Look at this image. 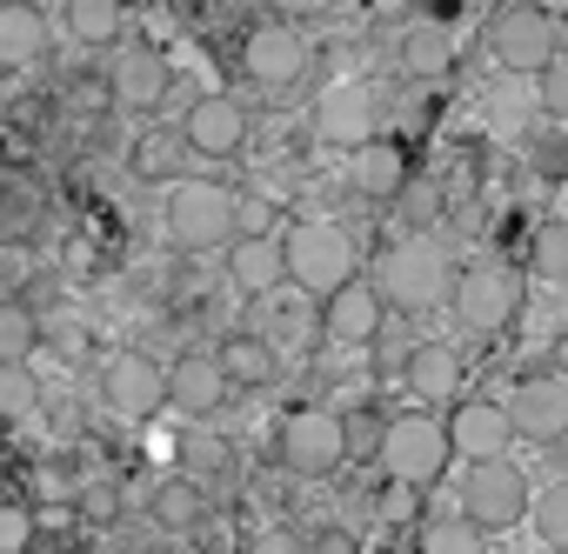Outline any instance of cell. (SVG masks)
<instances>
[{"label":"cell","instance_id":"cell-1","mask_svg":"<svg viewBox=\"0 0 568 554\" xmlns=\"http://www.w3.org/2000/svg\"><path fill=\"white\" fill-rule=\"evenodd\" d=\"M455 274H462V267L448 260V247H442L435 234H402V240H388L382 260H375V288H382L388 308L428 315V308H442V301L455 295Z\"/></svg>","mask_w":568,"mask_h":554},{"label":"cell","instance_id":"cell-2","mask_svg":"<svg viewBox=\"0 0 568 554\" xmlns=\"http://www.w3.org/2000/svg\"><path fill=\"white\" fill-rule=\"evenodd\" d=\"M161 220H168V240L181 254H214V247H234L241 240V194L221 187V181H194L187 174V181L168 187Z\"/></svg>","mask_w":568,"mask_h":554},{"label":"cell","instance_id":"cell-3","mask_svg":"<svg viewBox=\"0 0 568 554\" xmlns=\"http://www.w3.org/2000/svg\"><path fill=\"white\" fill-rule=\"evenodd\" d=\"M448 461H455V441H448V414H435V408H408V414H388V434H382V474L395 481V488H408V494H422V488H435L442 474H448Z\"/></svg>","mask_w":568,"mask_h":554},{"label":"cell","instance_id":"cell-4","mask_svg":"<svg viewBox=\"0 0 568 554\" xmlns=\"http://www.w3.org/2000/svg\"><path fill=\"white\" fill-rule=\"evenodd\" d=\"M281 254H288V281L302 288V295H315V301H328V295H342L348 281H362V260H355V240H348V227H335V220H295L288 234H281Z\"/></svg>","mask_w":568,"mask_h":554},{"label":"cell","instance_id":"cell-5","mask_svg":"<svg viewBox=\"0 0 568 554\" xmlns=\"http://www.w3.org/2000/svg\"><path fill=\"white\" fill-rule=\"evenodd\" d=\"M521 301H528V281H521V267H508V260H468L455 274V295H448V308H455V321L468 335L515 328L521 321Z\"/></svg>","mask_w":568,"mask_h":554},{"label":"cell","instance_id":"cell-6","mask_svg":"<svg viewBox=\"0 0 568 554\" xmlns=\"http://www.w3.org/2000/svg\"><path fill=\"white\" fill-rule=\"evenodd\" d=\"M455 501H462V521H475L481 534H501V527H515V521L535 514V481H528L521 461L501 454V461H475L455 481Z\"/></svg>","mask_w":568,"mask_h":554},{"label":"cell","instance_id":"cell-7","mask_svg":"<svg viewBox=\"0 0 568 554\" xmlns=\"http://www.w3.org/2000/svg\"><path fill=\"white\" fill-rule=\"evenodd\" d=\"M488 48H495V61L508 74L541 81L561 61V21L548 8H535V0H508V8L495 14V28H488Z\"/></svg>","mask_w":568,"mask_h":554},{"label":"cell","instance_id":"cell-8","mask_svg":"<svg viewBox=\"0 0 568 554\" xmlns=\"http://www.w3.org/2000/svg\"><path fill=\"white\" fill-rule=\"evenodd\" d=\"M274 461L288 468V474H302V481L335 474V468L348 461V428H342V414H328V408H295V414H281V428H274Z\"/></svg>","mask_w":568,"mask_h":554},{"label":"cell","instance_id":"cell-9","mask_svg":"<svg viewBox=\"0 0 568 554\" xmlns=\"http://www.w3.org/2000/svg\"><path fill=\"white\" fill-rule=\"evenodd\" d=\"M101 401H108L121 421L161 414V408H168V361H154V355H141V348L108 355V368H101Z\"/></svg>","mask_w":568,"mask_h":554},{"label":"cell","instance_id":"cell-10","mask_svg":"<svg viewBox=\"0 0 568 554\" xmlns=\"http://www.w3.org/2000/svg\"><path fill=\"white\" fill-rule=\"evenodd\" d=\"M241 74H247L254 88H267V94L295 88V81L308 74V41H302L288 21H261V28H247V41H241Z\"/></svg>","mask_w":568,"mask_h":554},{"label":"cell","instance_id":"cell-11","mask_svg":"<svg viewBox=\"0 0 568 554\" xmlns=\"http://www.w3.org/2000/svg\"><path fill=\"white\" fill-rule=\"evenodd\" d=\"M501 408L515 421V441H535V448L568 441V381L561 375H521Z\"/></svg>","mask_w":568,"mask_h":554},{"label":"cell","instance_id":"cell-12","mask_svg":"<svg viewBox=\"0 0 568 554\" xmlns=\"http://www.w3.org/2000/svg\"><path fill=\"white\" fill-rule=\"evenodd\" d=\"M168 88H174V68H168V54H161L154 41H121V48H114V61H108V94H114V107L148 114V107L168 101Z\"/></svg>","mask_w":568,"mask_h":554},{"label":"cell","instance_id":"cell-13","mask_svg":"<svg viewBox=\"0 0 568 554\" xmlns=\"http://www.w3.org/2000/svg\"><path fill=\"white\" fill-rule=\"evenodd\" d=\"M227 394H234V381H227L221 355L187 348V355H174V361H168V408H181L187 421L221 414V408H227Z\"/></svg>","mask_w":568,"mask_h":554},{"label":"cell","instance_id":"cell-14","mask_svg":"<svg viewBox=\"0 0 568 554\" xmlns=\"http://www.w3.org/2000/svg\"><path fill=\"white\" fill-rule=\"evenodd\" d=\"M382 328H388V301H382L375 281H348L342 295L322 301V335H328L335 348H375Z\"/></svg>","mask_w":568,"mask_h":554},{"label":"cell","instance_id":"cell-15","mask_svg":"<svg viewBox=\"0 0 568 554\" xmlns=\"http://www.w3.org/2000/svg\"><path fill=\"white\" fill-rule=\"evenodd\" d=\"M181 141H187L194 154H207V161H227V154L247 147V107H241L234 94H201V101L181 114Z\"/></svg>","mask_w":568,"mask_h":554},{"label":"cell","instance_id":"cell-16","mask_svg":"<svg viewBox=\"0 0 568 554\" xmlns=\"http://www.w3.org/2000/svg\"><path fill=\"white\" fill-rule=\"evenodd\" d=\"M448 441H455V454H462L468 468H475V461H501L508 441H515V421H508L501 401H455V408H448Z\"/></svg>","mask_w":568,"mask_h":554},{"label":"cell","instance_id":"cell-17","mask_svg":"<svg viewBox=\"0 0 568 554\" xmlns=\"http://www.w3.org/2000/svg\"><path fill=\"white\" fill-rule=\"evenodd\" d=\"M315 134H322L328 147L362 154L368 141H382V134H375V94H368V88H355V81L328 88V94H322V107H315Z\"/></svg>","mask_w":568,"mask_h":554},{"label":"cell","instance_id":"cell-18","mask_svg":"<svg viewBox=\"0 0 568 554\" xmlns=\"http://www.w3.org/2000/svg\"><path fill=\"white\" fill-rule=\"evenodd\" d=\"M227 281H234V295L267 301L281 281H288V254H281V240L274 234H241L227 247Z\"/></svg>","mask_w":568,"mask_h":554},{"label":"cell","instance_id":"cell-19","mask_svg":"<svg viewBox=\"0 0 568 554\" xmlns=\"http://www.w3.org/2000/svg\"><path fill=\"white\" fill-rule=\"evenodd\" d=\"M402 381H408V394L422 408H442V401L462 394V355L448 341H422V348L402 355Z\"/></svg>","mask_w":568,"mask_h":554},{"label":"cell","instance_id":"cell-20","mask_svg":"<svg viewBox=\"0 0 568 554\" xmlns=\"http://www.w3.org/2000/svg\"><path fill=\"white\" fill-rule=\"evenodd\" d=\"M408 181H415V167H408V154L395 141H368L362 154H348V187L362 201H402Z\"/></svg>","mask_w":568,"mask_h":554},{"label":"cell","instance_id":"cell-21","mask_svg":"<svg viewBox=\"0 0 568 554\" xmlns=\"http://www.w3.org/2000/svg\"><path fill=\"white\" fill-rule=\"evenodd\" d=\"M48 54V14L34 0H0V68H34Z\"/></svg>","mask_w":568,"mask_h":554},{"label":"cell","instance_id":"cell-22","mask_svg":"<svg viewBox=\"0 0 568 554\" xmlns=\"http://www.w3.org/2000/svg\"><path fill=\"white\" fill-rule=\"evenodd\" d=\"M214 355H221V368H227V381H234V388H267V381L281 375V355H274V341H267V335H254V328L227 335Z\"/></svg>","mask_w":568,"mask_h":554},{"label":"cell","instance_id":"cell-23","mask_svg":"<svg viewBox=\"0 0 568 554\" xmlns=\"http://www.w3.org/2000/svg\"><path fill=\"white\" fill-rule=\"evenodd\" d=\"M402 68H408L415 81H442V74L455 68V28H448V21H415V28L402 34Z\"/></svg>","mask_w":568,"mask_h":554},{"label":"cell","instance_id":"cell-24","mask_svg":"<svg viewBox=\"0 0 568 554\" xmlns=\"http://www.w3.org/2000/svg\"><path fill=\"white\" fill-rule=\"evenodd\" d=\"M68 34L81 48H121V0H68Z\"/></svg>","mask_w":568,"mask_h":554},{"label":"cell","instance_id":"cell-25","mask_svg":"<svg viewBox=\"0 0 568 554\" xmlns=\"http://www.w3.org/2000/svg\"><path fill=\"white\" fill-rule=\"evenodd\" d=\"M34 348H41V315L8 295V301H0V368H21Z\"/></svg>","mask_w":568,"mask_h":554},{"label":"cell","instance_id":"cell-26","mask_svg":"<svg viewBox=\"0 0 568 554\" xmlns=\"http://www.w3.org/2000/svg\"><path fill=\"white\" fill-rule=\"evenodd\" d=\"M187 154H194V147L181 141V127H174V134H141V141H134V174H141V181H187V174H181Z\"/></svg>","mask_w":568,"mask_h":554},{"label":"cell","instance_id":"cell-27","mask_svg":"<svg viewBox=\"0 0 568 554\" xmlns=\"http://www.w3.org/2000/svg\"><path fill=\"white\" fill-rule=\"evenodd\" d=\"M415 554H488V534L475 521H422L415 527Z\"/></svg>","mask_w":568,"mask_h":554},{"label":"cell","instance_id":"cell-28","mask_svg":"<svg viewBox=\"0 0 568 554\" xmlns=\"http://www.w3.org/2000/svg\"><path fill=\"white\" fill-rule=\"evenodd\" d=\"M154 521H161V527H194V521H201V481H194V474L161 481V488H154Z\"/></svg>","mask_w":568,"mask_h":554},{"label":"cell","instance_id":"cell-29","mask_svg":"<svg viewBox=\"0 0 568 554\" xmlns=\"http://www.w3.org/2000/svg\"><path fill=\"white\" fill-rule=\"evenodd\" d=\"M528 267L541 281H568V220H541L528 240Z\"/></svg>","mask_w":568,"mask_h":554},{"label":"cell","instance_id":"cell-30","mask_svg":"<svg viewBox=\"0 0 568 554\" xmlns=\"http://www.w3.org/2000/svg\"><path fill=\"white\" fill-rule=\"evenodd\" d=\"M535 534H541V547H561L568 554V481H548L541 494H535Z\"/></svg>","mask_w":568,"mask_h":554},{"label":"cell","instance_id":"cell-31","mask_svg":"<svg viewBox=\"0 0 568 554\" xmlns=\"http://www.w3.org/2000/svg\"><path fill=\"white\" fill-rule=\"evenodd\" d=\"M395 207H402V220H408L415 234H428V227L442 220V207H448V194H442V187H435L428 174H415V181L402 187V201H395Z\"/></svg>","mask_w":568,"mask_h":554},{"label":"cell","instance_id":"cell-32","mask_svg":"<svg viewBox=\"0 0 568 554\" xmlns=\"http://www.w3.org/2000/svg\"><path fill=\"white\" fill-rule=\"evenodd\" d=\"M342 428H348V461H382L388 414H375V408H355V414H342Z\"/></svg>","mask_w":568,"mask_h":554},{"label":"cell","instance_id":"cell-33","mask_svg":"<svg viewBox=\"0 0 568 554\" xmlns=\"http://www.w3.org/2000/svg\"><path fill=\"white\" fill-rule=\"evenodd\" d=\"M181 454H187V468H194V481H221L227 468H234V454H227V441H214V434H187L181 441Z\"/></svg>","mask_w":568,"mask_h":554},{"label":"cell","instance_id":"cell-34","mask_svg":"<svg viewBox=\"0 0 568 554\" xmlns=\"http://www.w3.org/2000/svg\"><path fill=\"white\" fill-rule=\"evenodd\" d=\"M41 408V388H34V375H21V368H0V421H28Z\"/></svg>","mask_w":568,"mask_h":554},{"label":"cell","instance_id":"cell-35","mask_svg":"<svg viewBox=\"0 0 568 554\" xmlns=\"http://www.w3.org/2000/svg\"><path fill=\"white\" fill-rule=\"evenodd\" d=\"M247 554H308V534L288 527V521H267V527L247 534Z\"/></svg>","mask_w":568,"mask_h":554},{"label":"cell","instance_id":"cell-36","mask_svg":"<svg viewBox=\"0 0 568 554\" xmlns=\"http://www.w3.org/2000/svg\"><path fill=\"white\" fill-rule=\"evenodd\" d=\"M28 534H34V507L0 501V554H21V547H28Z\"/></svg>","mask_w":568,"mask_h":554},{"label":"cell","instance_id":"cell-37","mask_svg":"<svg viewBox=\"0 0 568 554\" xmlns=\"http://www.w3.org/2000/svg\"><path fill=\"white\" fill-rule=\"evenodd\" d=\"M535 94H541V114H548V121H568V54L535 81Z\"/></svg>","mask_w":568,"mask_h":554},{"label":"cell","instance_id":"cell-38","mask_svg":"<svg viewBox=\"0 0 568 554\" xmlns=\"http://www.w3.org/2000/svg\"><path fill=\"white\" fill-rule=\"evenodd\" d=\"M74 507H81L88 521H114V514H121V494H114V481H88V488L74 494Z\"/></svg>","mask_w":568,"mask_h":554},{"label":"cell","instance_id":"cell-39","mask_svg":"<svg viewBox=\"0 0 568 554\" xmlns=\"http://www.w3.org/2000/svg\"><path fill=\"white\" fill-rule=\"evenodd\" d=\"M308 554H362V541L348 527H315L308 534Z\"/></svg>","mask_w":568,"mask_h":554},{"label":"cell","instance_id":"cell-40","mask_svg":"<svg viewBox=\"0 0 568 554\" xmlns=\"http://www.w3.org/2000/svg\"><path fill=\"white\" fill-rule=\"evenodd\" d=\"M535 167L541 174H568V141H548V147L535 141Z\"/></svg>","mask_w":568,"mask_h":554},{"label":"cell","instance_id":"cell-41","mask_svg":"<svg viewBox=\"0 0 568 554\" xmlns=\"http://www.w3.org/2000/svg\"><path fill=\"white\" fill-rule=\"evenodd\" d=\"M267 8H274L281 21H308V14H322V0H267Z\"/></svg>","mask_w":568,"mask_h":554},{"label":"cell","instance_id":"cell-42","mask_svg":"<svg viewBox=\"0 0 568 554\" xmlns=\"http://www.w3.org/2000/svg\"><path fill=\"white\" fill-rule=\"evenodd\" d=\"M241 234H267V207L261 201H241Z\"/></svg>","mask_w":568,"mask_h":554},{"label":"cell","instance_id":"cell-43","mask_svg":"<svg viewBox=\"0 0 568 554\" xmlns=\"http://www.w3.org/2000/svg\"><path fill=\"white\" fill-rule=\"evenodd\" d=\"M548 375H561V381H568V335L555 341V355H548Z\"/></svg>","mask_w":568,"mask_h":554},{"label":"cell","instance_id":"cell-44","mask_svg":"<svg viewBox=\"0 0 568 554\" xmlns=\"http://www.w3.org/2000/svg\"><path fill=\"white\" fill-rule=\"evenodd\" d=\"M561 54H568V21H561Z\"/></svg>","mask_w":568,"mask_h":554},{"label":"cell","instance_id":"cell-45","mask_svg":"<svg viewBox=\"0 0 568 554\" xmlns=\"http://www.w3.org/2000/svg\"><path fill=\"white\" fill-rule=\"evenodd\" d=\"M541 554H561V547H541Z\"/></svg>","mask_w":568,"mask_h":554}]
</instances>
